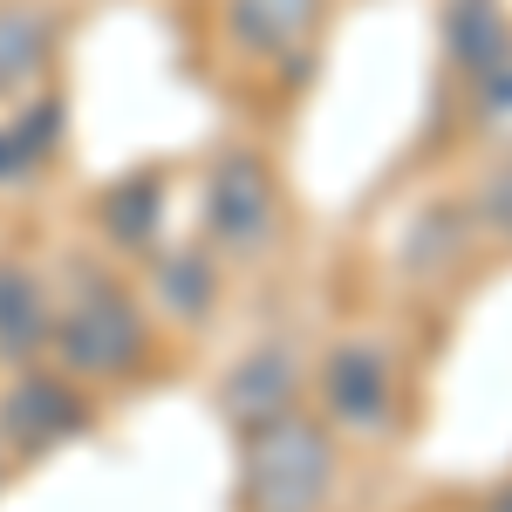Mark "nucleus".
<instances>
[{
	"label": "nucleus",
	"instance_id": "nucleus-1",
	"mask_svg": "<svg viewBox=\"0 0 512 512\" xmlns=\"http://www.w3.org/2000/svg\"><path fill=\"white\" fill-rule=\"evenodd\" d=\"M328 492H335V437H328V424L287 410L274 424L246 431V472H239L246 512H328Z\"/></svg>",
	"mask_w": 512,
	"mask_h": 512
},
{
	"label": "nucleus",
	"instance_id": "nucleus-2",
	"mask_svg": "<svg viewBox=\"0 0 512 512\" xmlns=\"http://www.w3.org/2000/svg\"><path fill=\"white\" fill-rule=\"evenodd\" d=\"M48 342H55V355H62V369H69V376H82V383L130 376V369L144 362V349H151L137 301L123 294L117 280H96V274L69 294V308L55 315Z\"/></svg>",
	"mask_w": 512,
	"mask_h": 512
},
{
	"label": "nucleus",
	"instance_id": "nucleus-3",
	"mask_svg": "<svg viewBox=\"0 0 512 512\" xmlns=\"http://www.w3.org/2000/svg\"><path fill=\"white\" fill-rule=\"evenodd\" d=\"M205 239L212 253H233V260H253L267 253L280 233V178L260 151H226L205 178Z\"/></svg>",
	"mask_w": 512,
	"mask_h": 512
},
{
	"label": "nucleus",
	"instance_id": "nucleus-4",
	"mask_svg": "<svg viewBox=\"0 0 512 512\" xmlns=\"http://www.w3.org/2000/svg\"><path fill=\"white\" fill-rule=\"evenodd\" d=\"M82 431H89V403L69 390V376L28 369L0 396V451L7 458H41V451H55Z\"/></svg>",
	"mask_w": 512,
	"mask_h": 512
},
{
	"label": "nucleus",
	"instance_id": "nucleus-5",
	"mask_svg": "<svg viewBox=\"0 0 512 512\" xmlns=\"http://www.w3.org/2000/svg\"><path fill=\"white\" fill-rule=\"evenodd\" d=\"M321 403L328 424H342L355 437H376L396 417V369L383 342H342L321 362Z\"/></svg>",
	"mask_w": 512,
	"mask_h": 512
},
{
	"label": "nucleus",
	"instance_id": "nucleus-6",
	"mask_svg": "<svg viewBox=\"0 0 512 512\" xmlns=\"http://www.w3.org/2000/svg\"><path fill=\"white\" fill-rule=\"evenodd\" d=\"M294 396H301V355H294V342H260V349H246L219 376V410H226V424L239 437L287 417Z\"/></svg>",
	"mask_w": 512,
	"mask_h": 512
},
{
	"label": "nucleus",
	"instance_id": "nucleus-7",
	"mask_svg": "<svg viewBox=\"0 0 512 512\" xmlns=\"http://www.w3.org/2000/svg\"><path fill=\"white\" fill-rule=\"evenodd\" d=\"M328 0H226V41L253 62H294L321 35Z\"/></svg>",
	"mask_w": 512,
	"mask_h": 512
},
{
	"label": "nucleus",
	"instance_id": "nucleus-8",
	"mask_svg": "<svg viewBox=\"0 0 512 512\" xmlns=\"http://www.w3.org/2000/svg\"><path fill=\"white\" fill-rule=\"evenodd\" d=\"M151 287H158L164 315L205 321L219 308V260H212V246H158L151 253Z\"/></svg>",
	"mask_w": 512,
	"mask_h": 512
},
{
	"label": "nucleus",
	"instance_id": "nucleus-9",
	"mask_svg": "<svg viewBox=\"0 0 512 512\" xmlns=\"http://www.w3.org/2000/svg\"><path fill=\"white\" fill-rule=\"evenodd\" d=\"M48 328H55V308H48L41 280L28 267H7L0 260V362L28 369L48 349Z\"/></svg>",
	"mask_w": 512,
	"mask_h": 512
},
{
	"label": "nucleus",
	"instance_id": "nucleus-10",
	"mask_svg": "<svg viewBox=\"0 0 512 512\" xmlns=\"http://www.w3.org/2000/svg\"><path fill=\"white\" fill-rule=\"evenodd\" d=\"M96 219H103V233L117 239L123 253H158L164 239V185L158 171H137V178H117L110 192H103V205H96Z\"/></svg>",
	"mask_w": 512,
	"mask_h": 512
},
{
	"label": "nucleus",
	"instance_id": "nucleus-11",
	"mask_svg": "<svg viewBox=\"0 0 512 512\" xmlns=\"http://www.w3.org/2000/svg\"><path fill=\"white\" fill-rule=\"evenodd\" d=\"M444 48H451V62L478 82L512 48L506 0H444Z\"/></svg>",
	"mask_w": 512,
	"mask_h": 512
},
{
	"label": "nucleus",
	"instance_id": "nucleus-12",
	"mask_svg": "<svg viewBox=\"0 0 512 512\" xmlns=\"http://www.w3.org/2000/svg\"><path fill=\"white\" fill-rule=\"evenodd\" d=\"M55 55V14L41 7H0V96L28 89Z\"/></svg>",
	"mask_w": 512,
	"mask_h": 512
},
{
	"label": "nucleus",
	"instance_id": "nucleus-13",
	"mask_svg": "<svg viewBox=\"0 0 512 512\" xmlns=\"http://www.w3.org/2000/svg\"><path fill=\"white\" fill-rule=\"evenodd\" d=\"M465 233H472V212H465V205H424V212L410 219L403 246H396V260H403L410 274H444V267L465 253Z\"/></svg>",
	"mask_w": 512,
	"mask_h": 512
},
{
	"label": "nucleus",
	"instance_id": "nucleus-14",
	"mask_svg": "<svg viewBox=\"0 0 512 512\" xmlns=\"http://www.w3.org/2000/svg\"><path fill=\"white\" fill-rule=\"evenodd\" d=\"M62 96H35L28 110L14 123H0V185H14V178H28L48 151H55V137H62Z\"/></svg>",
	"mask_w": 512,
	"mask_h": 512
},
{
	"label": "nucleus",
	"instance_id": "nucleus-15",
	"mask_svg": "<svg viewBox=\"0 0 512 512\" xmlns=\"http://www.w3.org/2000/svg\"><path fill=\"white\" fill-rule=\"evenodd\" d=\"M478 205H485V226L499 239H512V151L492 171H485V192H478Z\"/></svg>",
	"mask_w": 512,
	"mask_h": 512
},
{
	"label": "nucleus",
	"instance_id": "nucleus-16",
	"mask_svg": "<svg viewBox=\"0 0 512 512\" xmlns=\"http://www.w3.org/2000/svg\"><path fill=\"white\" fill-rule=\"evenodd\" d=\"M478 117L485 123H499V117H512V48L478 76Z\"/></svg>",
	"mask_w": 512,
	"mask_h": 512
},
{
	"label": "nucleus",
	"instance_id": "nucleus-17",
	"mask_svg": "<svg viewBox=\"0 0 512 512\" xmlns=\"http://www.w3.org/2000/svg\"><path fill=\"white\" fill-rule=\"evenodd\" d=\"M485 512H512V485H506V492H499V499H492Z\"/></svg>",
	"mask_w": 512,
	"mask_h": 512
},
{
	"label": "nucleus",
	"instance_id": "nucleus-18",
	"mask_svg": "<svg viewBox=\"0 0 512 512\" xmlns=\"http://www.w3.org/2000/svg\"><path fill=\"white\" fill-rule=\"evenodd\" d=\"M7 472H14V458H7V451H0V492H7Z\"/></svg>",
	"mask_w": 512,
	"mask_h": 512
}]
</instances>
